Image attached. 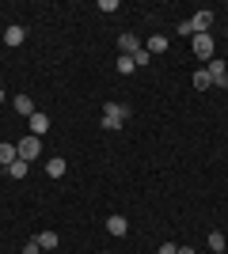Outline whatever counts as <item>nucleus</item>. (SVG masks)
<instances>
[{
	"label": "nucleus",
	"mask_w": 228,
	"mask_h": 254,
	"mask_svg": "<svg viewBox=\"0 0 228 254\" xmlns=\"http://www.w3.org/2000/svg\"><path fill=\"white\" fill-rule=\"evenodd\" d=\"M126 118H130V106H122V103H107L103 106V129H122Z\"/></svg>",
	"instance_id": "obj_1"
},
{
	"label": "nucleus",
	"mask_w": 228,
	"mask_h": 254,
	"mask_svg": "<svg viewBox=\"0 0 228 254\" xmlns=\"http://www.w3.org/2000/svg\"><path fill=\"white\" fill-rule=\"evenodd\" d=\"M15 152H19V159H23V163L38 159V152H42V137H31V133H27V137H23L19 144H15Z\"/></svg>",
	"instance_id": "obj_2"
},
{
	"label": "nucleus",
	"mask_w": 228,
	"mask_h": 254,
	"mask_svg": "<svg viewBox=\"0 0 228 254\" xmlns=\"http://www.w3.org/2000/svg\"><path fill=\"white\" fill-rule=\"evenodd\" d=\"M190 46H194V53L202 57V61H213V50H217V46H213V34H194Z\"/></svg>",
	"instance_id": "obj_3"
},
{
	"label": "nucleus",
	"mask_w": 228,
	"mask_h": 254,
	"mask_svg": "<svg viewBox=\"0 0 228 254\" xmlns=\"http://www.w3.org/2000/svg\"><path fill=\"white\" fill-rule=\"evenodd\" d=\"M206 68H209V76H213V87H228V64L221 61V57H213Z\"/></svg>",
	"instance_id": "obj_4"
},
{
	"label": "nucleus",
	"mask_w": 228,
	"mask_h": 254,
	"mask_svg": "<svg viewBox=\"0 0 228 254\" xmlns=\"http://www.w3.org/2000/svg\"><path fill=\"white\" fill-rule=\"evenodd\" d=\"M141 50V38H137V34L133 31H126V34H118V53L122 57H133V53Z\"/></svg>",
	"instance_id": "obj_5"
},
{
	"label": "nucleus",
	"mask_w": 228,
	"mask_h": 254,
	"mask_svg": "<svg viewBox=\"0 0 228 254\" xmlns=\"http://www.w3.org/2000/svg\"><path fill=\"white\" fill-rule=\"evenodd\" d=\"M209 23H213V11L209 8H202L194 15V19H190V27H194V34H209Z\"/></svg>",
	"instance_id": "obj_6"
},
{
	"label": "nucleus",
	"mask_w": 228,
	"mask_h": 254,
	"mask_svg": "<svg viewBox=\"0 0 228 254\" xmlns=\"http://www.w3.org/2000/svg\"><path fill=\"white\" fill-rule=\"evenodd\" d=\"M27 42V31H23L19 23H11L8 31H4V46H23Z\"/></svg>",
	"instance_id": "obj_7"
},
{
	"label": "nucleus",
	"mask_w": 228,
	"mask_h": 254,
	"mask_svg": "<svg viewBox=\"0 0 228 254\" xmlns=\"http://www.w3.org/2000/svg\"><path fill=\"white\" fill-rule=\"evenodd\" d=\"M46 129H50V114H42V110H34V114H31V137H42Z\"/></svg>",
	"instance_id": "obj_8"
},
{
	"label": "nucleus",
	"mask_w": 228,
	"mask_h": 254,
	"mask_svg": "<svg viewBox=\"0 0 228 254\" xmlns=\"http://www.w3.org/2000/svg\"><path fill=\"white\" fill-rule=\"evenodd\" d=\"M107 232H110V235H126V232H130V220L114 212V216H107Z\"/></svg>",
	"instance_id": "obj_9"
},
{
	"label": "nucleus",
	"mask_w": 228,
	"mask_h": 254,
	"mask_svg": "<svg viewBox=\"0 0 228 254\" xmlns=\"http://www.w3.org/2000/svg\"><path fill=\"white\" fill-rule=\"evenodd\" d=\"M11 106H15V114H23V118L34 114V99L31 95H15V99H11Z\"/></svg>",
	"instance_id": "obj_10"
},
{
	"label": "nucleus",
	"mask_w": 228,
	"mask_h": 254,
	"mask_svg": "<svg viewBox=\"0 0 228 254\" xmlns=\"http://www.w3.org/2000/svg\"><path fill=\"white\" fill-rule=\"evenodd\" d=\"M167 46H171V42H167V38H163V34H152L149 42H145V50H149L152 57H156V53H163V50H167Z\"/></svg>",
	"instance_id": "obj_11"
},
{
	"label": "nucleus",
	"mask_w": 228,
	"mask_h": 254,
	"mask_svg": "<svg viewBox=\"0 0 228 254\" xmlns=\"http://www.w3.org/2000/svg\"><path fill=\"white\" fill-rule=\"evenodd\" d=\"M46 175H50V179H61V175H65V159L54 156L50 163H46Z\"/></svg>",
	"instance_id": "obj_12"
},
{
	"label": "nucleus",
	"mask_w": 228,
	"mask_h": 254,
	"mask_svg": "<svg viewBox=\"0 0 228 254\" xmlns=\"http://www.w3.org/2000/svg\"><path fill=\"white\" fill-rule=\"evenodd\" d=\"M4 171H8L11 179H27V171H31V163H23V159H15V163H8Z\"/></svg>",
	"instance_id": "obj_13"
},
{
	"label": "nucleus",
	"mask_w": 228,
	"mask_h": 254,
	"mask_svg": "<svg viewBox=\"0 0 228 254\" xmlns=\"http://www.w3.org/2000/svg\"><path fill=\"white\" fill-rule=\"evenodd\" d=\"M194 87H198V91L213 87V76H209V68H198V72H194Z\"/></svg>",
	"instance_id": "obj_14"
},
{
	"label": "nucleus",
	"mask_w": 228,
	"mask_h": 254,
	"mask_svg": "<svg viewBox=\"0 0 228 254\" xmlns=\"http://www.w3.org/2000/svg\"><path fill=\"white\" fill-rule=\"evenodd\" d=\"M57 243H61L57 232H42V235H38V247H42V251H57Z\"/></svg>",
	"instance_id": "obj_15"
},
{
	"label": "nucleus",
	"mask_w": 228,
	"mask_h": 254,
	"mask_svg": "<svg viewBox=\"0 0 228 254\" xmlns=\"http://www.w3.org/2000/svg\"><path fill=\"white\" fill-rule=\"evenodd\" d=\"M19 159V152H15V144H0V163L8 167V163H15Z\"/></svg>",
	"instance_id": "obj_16"
},
{
	"label": "nucleus",
	"mask_w": 228,
	"mask_h": 254,
	"mask_svg": "<svg viewBox=\"0 0 228 254\" xmlns=\"http://www.w3.org/2000/svg\"><path fill=\"white\" fill-rule=\"evenodd\" d=\"M209 251H213V254L225 251V232H209Z\"/></svg>",
	"instance_id": "obj_17"
},
{
	"label": "nucleus",
	"mask_w": 228,
	"mask_h": 254,
	"mask_svg": "<svg viewBox=\"0 0 228 254\" xmlns=\"http://www.w3.org/2000/svg\"><path fill=\"white\" fill-rule=\"evenodd\" d=\"M149 61H152V53L145 50V46H141L137 53H133V64H137V68H149Z\"/></svg>",
	"instance_id": "obj_18"
},
{
	"label": "nucleus",
	"mask_w": 228,
	"mask_h": 254,
	"mask_svg": "<svg viewBox=\"0 0 228 254\" xmlns=\"http://www.w3.org/2000/svg\"><path fill=\"white\" fill-rule=\"evenodd\" d=\"M137 64H133V57H118V72H133Z\"/></svg>",
	"instance_id": "obj_19"
},
{
	"label": "nucleus",
	"mask_w": 228,
	"mask_h": 254,
	"mask_svg": "<svg viewBox=\"0 0 228 254\" xmlns=\"http://www.w3.org/2000/svg\"><path fill=\"white\" fill-rule=\"evenodd\" d=\"M99 11H118V0H99Z\"/></svg>",
	"instance_id": "obj_20"
},
{
	"label": "nucleus",
	"mask_w": 228,
	"mask_h": 254,
	"mask_svg": "<svg viewBox=\"0 0 228 254\" xmlns=\"http://www.w3.org/2000/svg\"><path fill=\"white\" fill-rule=\"evenodd\" d=\"M179 34H186V38H194V27H190V19L179 23Z\"/></svg>",
	"instance_id": "obj_21"
},
{
	"label": "nucleus",
	"mask_w": 228,
	"mask_h": 254,
	"mask_svg": "<svg viewBox=\"0 0 228 254\" xmlns=\"http://www.w3.org/2000/svg\"><path fill=\"white\" fill-rule=\"evenodd\" d=\"M23 254H42V247H38V239H31V243L23 247Z\"/></svg>",
	"instance_id": "obj_22"
},
{
	"label": "nucleus",
	"mask_w": 228,
	"mask_h": 254,
	"mask_svg": "<svg viewBox=\"0 0 228 254\" xmlns=\"http://www.w3.org/2000/svg\"><path fill=\"white\" fill-rule=\"evenodd\" d=\"M156 254H179V247H175V243H163V247H160Z\"/></svg>",
	"instance_id": "obj_23"
},
{
	"label": "nucleus",
	"mask_w": 228,
	"mask_h": 254,
	"mask_svg": "<svg viewBox=\"0 0 228 254\" xmlns=\"http://www.w3.org/2000/svg\"><path fill=\"white\" fill-rule=\"evenodd\" d=\"M179 254H198V251H194V247H179Z\"/></svg>",
	"instance_id": "obj_24"
},
{
	"label": "nucleus",
	"mask_w": 228,
	"mask_h": 254,
	"mask_svg": "<svg viewBox=\"0 0 228 254\" xmlns=\"http://www.w3.org/2000/svg\"><path fill=\"white\" fill-rule=\"evenodd\" d=\"M0 103H4V91H0Z\"/></svg>",
	"instance_id": "obj_25"
}]
</instances>
